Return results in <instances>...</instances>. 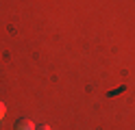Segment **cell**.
Wrapping results in <instances>:
<instances>
[{
  "label": "cell",
  "mask_w": 135,
  "mask_h": 130,
  "mask_svg": "<svg viewBox=\"0 0 135 130\" xmlns=\"http://www.w3.org/2000/svg\"><path fill=\"white\" fill-rule=\"evenodd\" d=\"M37 126L33 124V119H28V117H20L18 121L13 124V130H35Z\"/></svg>",
  "instance_id": "6da1fadb"
},
{
  "label": "cell",
  "mask_w": 135,
  "mask_h": 130,
  "mask_svg": "<svg viewBox=\"0 0 135 130\" xmlns=\"http://www.w3.org/2000/svg\"><path fill=\"white\" fill-rule=\"evenodd\" d=\"M4 113H7V106H4V102H2V100H0V119H2V117H4Z\"/></svg>",
  "instance_id": "7a4b0ae2"
},
{
  "label": "cell",
  "mask_w": 135,
  "mask_h": 130,
  "mask_svg": "<svg viewBox=\"0 0 135 130\" xmlns=\"http://www.w3.org/2000/svg\"><path fill=\"white\" fill-rule=\"evenodd\" d=\"M35 130H50V126H46V124H44V126H37Z\"/></svg>",
  "instance_id": "3957f363"
}]
</instances>
